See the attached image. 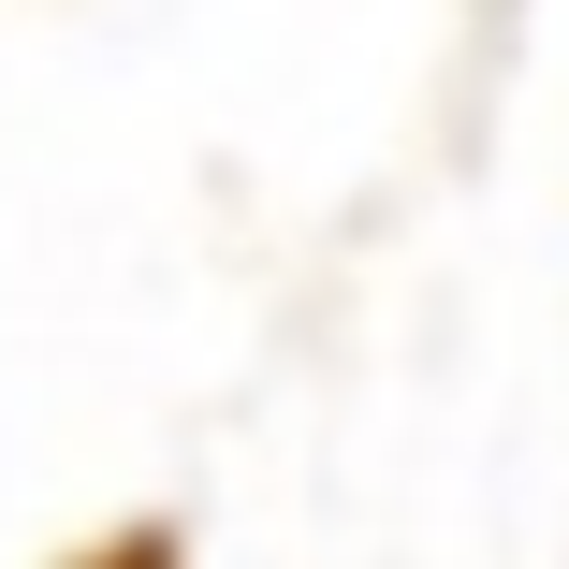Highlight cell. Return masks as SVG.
<instances>
[{"mask_svg": "<svg viewBox=\"0 0 569 569\" xmlns=\"http://www.w3.org/2000/svg\"><path fill=\"white\" fill-rule=\"evenodd\" d=\"M102 569H176V540L147 526V540H118V555H102Z\"/></svg>", "mask_w": 569, "mask_h": 569, "instance_id": "cell-1", "label": "cell"}]
</instances>
